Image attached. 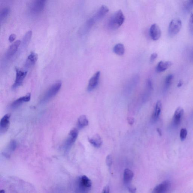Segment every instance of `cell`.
I'll return each instance as SVG.
<instances>
[{
    "label": "cell",
    "instance_id": "6da1fadb",
    "mask_svg": "<svg viewBox=\"0 0 193 193\" xmlns=\"http://www.w3.org/2000/svg\"><path fill=\"white\" fill-rule=\"evenodd\" d=\"M125 20V17L122 10L116 11L111 16L108 23L109 28L112 30H116L122 26Z\"/></svg>",
    "mask_w": 193,
    "mask_h": 193
},
{
    "label": "cell",
    "instance_id": "7a4b0ae2",
    "mask_svg": "<svg viewBox=\"0 0 193 193\" xmlns=\"http://www.w3.org/2000/svg\"><path fill=\"white\" fill-rule=\"evenodd\" d=\"M61 86V82H58L52 85L42 96L40 103H45L49 101L57 94Z\"/></svg>",
    "mask_w": 193,
    "mask_h": 193
},
{
    "label": "cell",
    "instance_id": "3957f363",
    "mask_svg": "<svg viewBox=\"0 0 193 193\" xmlns=\"http://www.w3.org/2000/svg\"><path fill=\"white\" fill-rule=\"evenodd\" d=\"M77 190L80 193H86L91 189L92 185L91 180L86 175L79 177L77 182Z\"/></svg>",
    "mask_w": 193,
    "mask_h": 193
},
{
    "label": "cell",
    "instance_id": "277c9868",
    "mask_svg": "<svg viewBox=\"0 0 193 193\" xmlns=\"http://www.w3.org/2000/svg\"><path fill=\"white\" fill-rule=\"evenodd\" d=\"M45 4L46 1L43 0L32 1L29 6V11L32 15L39 14L44 10Z\"/></svg>",
    "mask_w": 193,
    "mask_h": 193
},
{
    "label": "cell",
    "instance_id": "5b68a950",
    "mask_svg": "<svg viewBox=\"0 0 193 193\" xmlns=\"http://www.w3.org/2000/svg\"><path fill=\"white\" fill-rule=\"evenodd\" d=\"M182 27V22L179 18H175L169 25L168 29L169 35L171 37L176 35L180 31Z\"/></svg>",
    "mask_w": 193,
    "mask_h": 193
},
{
    "label": "cell",
    "instance_id": "8992f818",
    "mask_svg": "<svg viewBox=\"0 0 193 193\" xmlns=\"http://www.w3.org/2000/svg\"><path fill=\"white\" fill-rule=\"evenodd\" d=\"M78 135V130L76 129H72L65 143L64 148L66 151L70 149L71 147L76 141Z\"/></svg>",
    "mask_w": 193,
    "mask_h": 193
},
{
    "label": "cell",
    "instance_id": "52a82bcc",
    "mask_svg": "<svg viewBox=\"0 0 193 193\" xmlns=\"http://www.w3.org/2000/svg\"><path fill=\"white\" fill-rule=\"evenodd\" d=\"M171 183L169 180H165L154 187L152 193H167L170 191Z\"/></svg>",
    "mask_w": 193,
    "mask_h": 193
},
{
    "label": "cell",
    "instance_id": "ba28073f",
    "mask_svg": "<svg viewBox=\"0 0 193 193\" xmlns=\"http://www.w3.org/2000/svg\"><path fill=\"white\" fill-rule=\"evenodd\" d=\"M16 71V79L12 86L13 89L18 88L22 85L27 74V71H22L17 68Z\"/></svg>",
    "mask_w": 193,
    "mask_h": 193
},
{
    "label": "cell",
    "instance_id": "9c48e42d",
    "mask_svg": "<svg viewBox=\"0 0 193 193\" xmlns=\"http://www.w3.org/2000/svg\"><path fill=\"white\" fill-rule=\"evenodd\" d=\"M21 41L20 40H17L10 45L5 54V59L8 60L12 57L18 50Z\"/></svg>",
    "mask_w": 193,
    "mask_h": 193
},
{
    "label": "cell",
    "instance_id": "30bf717a",
    "mask_svg": "<svg viewBox=\"0 0 193 193\" xmlns=\"http://www.w3.org/2000/svg\"><path fill=\"white\" fill-rule=\"evenodd\" d=\"M184 114L183 109L181 107H178L174 113L172 124L174 127H177L180 125Z\"/></svg>",
    "mask_w": 193,
    "mask_h": 193
},
{
    "label": "cell",
    "instance_id": "8fae6325",
    "mask_svg": "<svg viewBox=\"0 0 193 193\" xmlns=\"http://www.w3.org/2000/svg\"><path fill=\"white\" fill-rule=\"evenodd\" d=\"M100 74V71H97L90 78L87 88V90L89 92L93 90L97 86L99 81Z\"/></svg>",
    "mask_w": 193,
    "mask_h": 193
},
{
    "label": "cell",
    "instance_id": "7c38bea8",
    "mask_svg": "<svg viewBox=\"0 0 193 193\" xmlns=\"http://www.w3.org/2000/svg\"><path fill=\"white\" fill-rule=\"evenodd\" d=\"M11 115L9 114L5 115L1 119L0 122V133L4 134L6 132L9 128L10 123V118Z\"/></svg>",
    "mask_w": 193,
    "mask_h": 193
},
{
    "label": "cell",
    "instance_id": "4fadbf2b",
    "mask_svg": "<svg viewBox=\"0 0 193 193\" xmlns=\"http://www.w3.org/2000/svg\"><path fill=\"white\" fill-rule=\"evenodd\" d=\"M150 36L153 40H157L161 36V30L157 24H153L150 27L149 30Z\"/></svg>",
    "mask_w": 193,
    "mask_h": 193
},
{
    "label": "cell",
    "instance_id": "5bb4252c",
    "mask_svg": "<svg viewBox=\"0 0 193 193\" xmlns=\"http://www.w3.org/2000/svg\"><path fill=\"white\" fill-rule=\"evenodd\" d=\"M31 94H27L25 96L22 97L20 98L17 99L11 104V107L12 108H16L22 104L30 101L31 99Z\"/></svg>",
    "mask_w": 193,
    "mask_h": 193
},
{
    "label": "cell",
    "instance_id": "9a60e30c",
    "mask_svg": "<svg viewBox=\"0 0 193 193\" xmlns=\"http://www.w3.org/2000/svg\"><path fill=\"white\" fill-rule=\"evenodd\" d=\"M37 59H38V55L37 54L34 52L31 53L27 57L26 62H25V67L29 68L34 65L36 62Z\"/></svg>",
    "mask_w": 193,
    "mask_h": 193
},
{
    "label": "cell",
    "instance_id": "2e32d148",
    "mask_svg": "<svg viewBox=\"0 0 193 193\" xmlns=\"http://www.w3.org/2000/svg\"><path fill=\"white\" fill-rule=\"evenodd\" d=\"M162 109L161 102L159 101L157 102L155 105L154 112L152 116V121L153 122H156L158 119L161 113Z\"/></svg>",
    "mask_w": 193,
    "mask_h": 193
},
{
    "label": "cell",
    "instance_id": "e0dca14e",
    "mask_svg": "<svg viewBox=\"0 0 193 193\" xmlns=\"http://www.w3.org/2000/svg\"><path fill=\"white\" fill-rule=\"evenodd\" d=\"M134 174L132 170L128 169H126L124 170V181L126 186L129 185L132 181Z\"/></svg>",
    "mask_w": 193,
    "mask_h": 193
},
{
    "label": "cell",
    "instance_id": "ac0fdd59",
    "mask_svg": "<svg viewBox=\"0 0 193 193\" xmlns=\"http://www.w3.org/2000/svg\"><path fill=\"white\" fill-rule=\"evenodd\" d=\"M172 65V63L170 61H160L157 66V71L160 73L165 71L170 68Z\"/></svg>",
    "mask_w": 193,
    "mask_h": 193
},
{
    "label": "cell",
    "instance_id": "d6986e66",
    "mask_svg": "<svg viewBox=\"0 0 193 193\" xmlns=\"http://www.w3.org/2000/svg\"><path fill=\"white\" fill-rule=\"evenodd\" d=\"M88 140L90 144L95 148H99L102 146V140L98 134H95L92 138H89Z\"/></svg>",
    "mask_w": 193,
    "mask_h": 193
},
{
    "label": "cell",
    "instance_id": "ffe728a7",
    "mask_svg": "<svg viewBox=\"0 0 193 193\" xmlns=\"http://www.w3.org/2000/svg\"><path fill=\"white\" fill-rule=\"evenodd\" d=\"M109 10V8L106 6H102L95 15V19H100L103 18L108 13Z\"/></svg>",
    "mask_w": 193,
    "mask_h": 193
},
{
    "label": "cell",
    "instance_id": "44dd1931",
    "mask_svg": "<svg viewBox=\"0 0 193 193\" xmlns=\"http://www.w3.org/2000/svg\"><path fill=\"white\" fill-rule=\"evenodd\" d=\"M89 122L86 115H82L78 118V127L79 129L83 128L88 125Z\"/></svg>",
    "mask_w": 193,
    "mask_h": 193
},
{
    "label": "cell",
    "instance_id": "7402d4cb",
    "mask_svg": "<svg viewBox=\"0 0 193 193\" xmlns=\"http://www.w3.org/2000/svg\"><path fill=\"white\" fill-rule=\"evenodd\" d=\"M113 52L117 55L121 56L124 55L125 52L124 45L122 44H117L114 47Z\"/></svg>",
    "mask_w": 193,
    "mask_h": 193
},
{
    "label": "cell",
    "instance_id": "603a6c76",
    "mask_svg": "<svg viewBox=\"0 0 193 193\" xmlns=\"http://www.w3.org/2000/svg\"><path fill=\"white\" fill-rule=\"evenodd\" d=\"M17 147V143L15 141H12L10 142L9 143V145H8V148L7 149L8 152L6 153H3L4 156L7 157H9L10 156V153L14 151H15V149H16Z\"/></svg>",
    "mask_w": 193,
    "mask_h": 193
},
{
    "label": "cell",
    "instance_id": "cb8c5ba5",
    "mask_svg": "<svg viewBox=\"0 0 193 193\" xmlns=\"http://www.w3.org/2000/svg\"><path fill=\"white\" fill-rule=\"evenodd\" d=\"M10 12V9L8 7L3 8L0 12V21L1 23L6 19Z\"/></svg>",
    "mask_w": 193,
    "mask_h": 193
},
{
    "label": "cell",
    "instance_id": "d4e9b609",
    "mask_svg": "<svg viewBox=\"0 0 193 193\" xmlns=\"http://www.w3.org/2000/svg\"><path fill=\"white\" fill-rule=\"evenodd\" d=\"M32 32L31 31H28L25 34V36H24L23 40V45L24 47H26L28 45L29 42H30L32 37Z\"/></svg>",
    "mask_w": 193,
    "mask_h": 193
},
{
    "label": "cell",
    "instance_id": "484cf974",
    "mask_svg": "<svg viewBox=\"0 0 193 193\" xmlns=\"http://www.w3.org/2000/svg\"><path fill=\"white\" fill-rule=\"evenodd\" d=\"M174 76L173 75L170 74L168 75L166 78L165 82L164 88L165 89L167 90L170 88L171 85L172 81H173Z\"/></svg>",
    "mask_w": 193,
    "mask_h": 193
},
{
    "label": "cell",
    "instance_id": "4316f807",
    "mask_svg": "<svg viewBox=\"0 0 193 193\" xmlns=\"http://www.w3.org/2000/svg\"><path fill=\"white\" fill-rule=\"evenodd\" d=\"M184 10L187 11H190L193 9V0H189L184 3Z\"/></svg>",
    "mask_w": 193,
    "mask_h": 193
},
{
    "label": "cell",
    "instance_id": "83f0119b",
    "mask_svg": "<svg viewBox=\"0 0 193 193\" xmlns=\"http://www.w3.org/2000/svg\"><path fill=\"white\" fill-rule=\"evenodd\" d=\"M187 134V131L185 128L182 129L180 132V138L181 141H184L185 140Z\"/></svg>",
    "mask_w": 193,
    "mask_h": 193
},
{
    "label": "cell",
    "instance_id": "f1b7e54d",
    "mask_svg": "<svg viewBox=\"0 0 193 193\" xmlns=\"http://www.w3.org/2000/svg\"><path fill=\"white\" fill-rule=\"evenodd\" d=\"M189 29L191 33L193 36V13L191 14L189 23Z\"/></svg>",
    "mask_w": 193,
    "mask_h": 193
},
{
    "label": "cell",
    "instance_id": "f546056e",
    "mask_svg": "<svg viewBox=\"0 0 193 193\" xmlns=\"http://www.w3.org/2000/svg\"><path fill=\"white\" fill-rule=\"evenodd\" d=\"M112 158L111 155H109L107 157L106 159V163L107 166L110 167L111 166L112 164Z\"/></svg>",
    "mask_w": 193,
    "mask_h": 193
},
{
    "label": "cell",
    "instance_id": "4dcf8cb0",
    "mask_svg": "<svg viewBox=\"0 0 193 193\" xmlns=\"http://www.w3.org/2000/svg\"><path fill=\"white\" fill-rule=\"evenodd\" d=\"M128 190L130 193H136V187L130 184L127 186Z\"/></svg>",
    "mask_w": 193,
    "mask_h": 193
},
{
    "label": "cell",
    "instance_id": "1f68e13d",
    "mask_svg": "<svg viewBox=\"0 0 193 193\" xmlns=\"http://www.w3.org/2000/svg\"><path fill=\"white\" fill-rule=\"evenodd\" d=\"M158 54L156 53H153L152 54L151 57H150V62L153 63L155 61V60H156Z\"/></svg>",
    "mask_w": 193,
    "mask_h": 193
},
{
    "label": "cell",
    "instance_id": "d6a6232c",
    "mask_svg": "<svg viewBox=\"0 0 193 193\" xmlns=\"http://www.w3.org/2000/svg\"><path fill=\"white\" fill-rule=\"evenodd\" d=\"M16 38V36L15 34H13L10 35L9 37V40L10 42H12Z\"/></svg>",
    "mask_w": 193,
    "mask_h": 193
},
{
    "label": "cell",
    "instance_id": "836d02e7",
    "mask_svg": "<svg viewBox=\"0 0 193 193\" xmlns=\"http://www.w3.org/2000/svg\"><path fill=\"white\" fill-rule=\"evenodd\" d=\"M102 193H110V187L108 186H106L104 187Z\"/></svg>",
    "mask_w": 193,
    "mask_h": 193
},
{
    "label": "cell",
    "instance_id": "e575fe53",
    "mask_svg": "<svg viewBox=\"0 0 193 193\" xmlns=\"http://www.w3.org/2000/svg\"><path fill=\"white\" fill-rule=\"evenodd\" d=\"M128 121L129 124L132 125L134 124V118L132 117H130L128 118Z\"/></svg>",
    "mask_w": 193,
    "mask_h": 193
},
{
    "label": "cell",
    "instance_id": "d590c367",
    "mask_svg": "<svg viewBox=\"0 0 193 193\" xmlns=\"http://www.w3.org/2000/svg\"><path fill=\"white\" fill-rule=\"evenodd\" d=\"M189 57L190 60L193 61V48L191 49L189 54Z\"/></svg>",
    "mask_w": 193,
    "mask_h": 193
},
{
    "label": "cell",
    "instance_id": "8d00e7d4",
    "mask_svg": "<svg viewBox=\"0 0 193 193\" xmlns=\"http://www.w3.org/2000/svg\"><path fill=\"white\" fill-rule=\"evenodd\" d=\"M182 85H183V82L182 81H180V82H179L178 84V86L181 87V86H182Z\"/></svg>",
    "mask_w": 193,
    "mask_h": 193
},
{
    "label": "cell",
    "instance_id": "74e56055",
    "mask_svg": "<svg viewBox=\"0 0 193 193\" xmlns=\"http://www.w3.org/2000/svg\"><path fill=\"white\" fill-rule=\"evenodd\" d=\"M157 131L158 133H159V134L160 135H161V131H160V129H157Z\"/></svg>",
    "mask_w": 193,
    "mask_h": 193
},
{
    "label": "cell",
    "instance_id": "f35d334b",
    "mask_svg": "<svg viewBox=\"0 0 193 193\" xmlns=\"http://www.w3.org/2000/svg\"><path fill=\"white\" fill-rule=\"evenodd\" d=\"M0 193H5V191L4 190H2L1 191Z\"/></svg>",
    "mask_w": 193,
    "mask_h": 193
}]
</instances>
